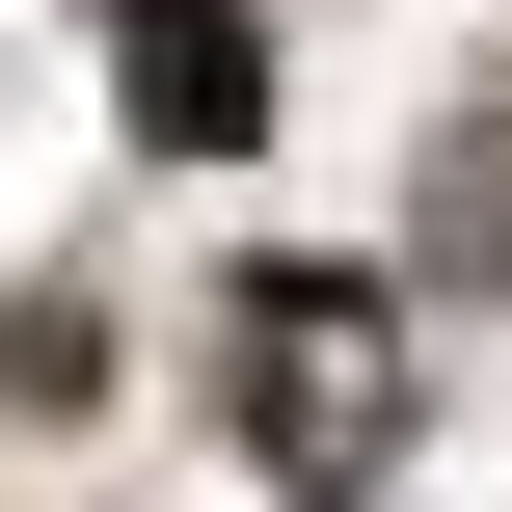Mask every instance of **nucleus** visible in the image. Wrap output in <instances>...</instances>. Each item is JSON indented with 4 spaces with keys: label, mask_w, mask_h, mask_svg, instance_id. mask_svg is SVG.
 <instances>
[{
    "label": "nucleus",
    "mask_w": 512,
    "mask_h": 512,
    "mask_svg": "<svg viewBox=\"0 0 512 512\" xmlns=\"http://www.w3.org/2000/svg\"><path fill=\"white\" fill-rule=\"evenodd\" d=\"M378 405H405L378 297H351V270H270V297H243V459H270V486H351Z\"/></svg>",
    "instance_id": "obj_1"
},
{
    "label": "nucleus",
    "mask_w": 512,
    "mask_h": 512,
    "mask_svg": "<svg viewBox=\"0 0 512 512\" xmlns=\"http://www.w3.org/2000/svg\"><path fill=\"white\" fill-rule=\"evenodd\" d=\"M108 54H135V135H189V162L270 135V27L243 0H108Z\"/></svg>",
    "instance_id": "obj_2"
}]
</instances>
